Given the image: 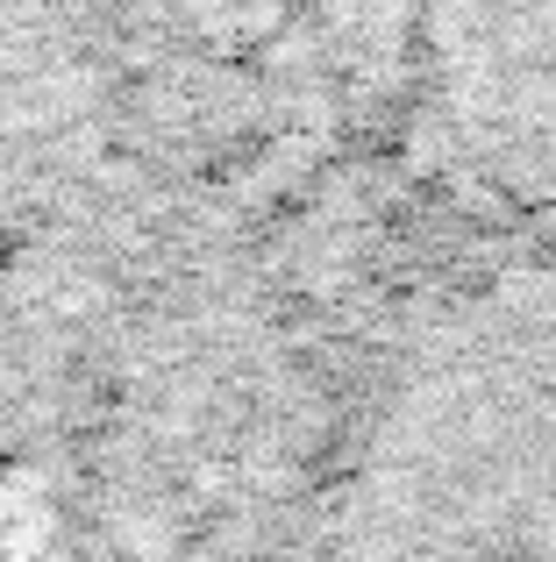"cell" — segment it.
I'll use <instances>...</instances> for the list:
<instances>
[{"instance_id":"obj_1","label":"cell","mask_w":556,"mask_h":562,"mask_svg":"<svg viewBox=\"0 0 556 562\" xmlns=\"http://www.w3.org/2000/svg\"><path fill=\"white\" fill-rule=\"evenodd\" d=\"M321 562H556V249L492 235L400 306Z\"/></svg>"},{"instance_id":"obj_2","label":"cell","mask_w":556,"mask_h":562,"mask_svg":"<svg viewBox=\"0 0 556 562\" xmlns=\"http://www.w3.org/2000/svg\"><path fill=\"white\" fill-rule=\"evenodd\" d=\"M421 108L507 243L556 249V0H414Z\"/></svg>"},{"instance_id":"obj_3","label":"cell","mask_w":556,"mask_h":562,"mask_svg":"<svg viewBox=\"0 0 556 562\" xmlns=\"http://www.w3.org/2000/svg\"><path fill=\"white\" fill-rule=\"evenodd\" d=\"M71 122V65L14 0H0V186Z\"/></svg>"}]
</instances>
